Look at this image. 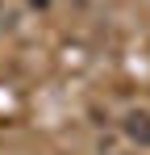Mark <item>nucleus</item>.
<instances>
[{
  "mask_svg": "<svg viewBox=\"0 0 150 155\" xmlns=\"http://www.w3.org/2000/svg\"><path fill=\"white\" fill-rule=\"evenodd\" d=\"M125 134L138 138V143H150V113H133V117L125 122Z\"/></svg>",
  "mask_w": 150,
  "mask_h": 155,
  "instance_id": "f257e3e1",
  "label": "nucleus"
}]
</instances>
